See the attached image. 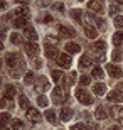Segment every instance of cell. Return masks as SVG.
I'll return each instance as SVG.
<instances>
[{
	"label": "cell",
	"mask_w": 123,
	"mask_h": 130,
	"mask_svg": "<svg viewBox=\"0 0 123 130\" xmlns=\"http://www.w3.org/2000/svg\"><path fill=\"white\" fill-rule=\"evenodd\" d=\"M76 98H78V101L83 103V105H91V103H93V96H91L86 90H81V88L76 90Z\"/></svg>",
	"instance_id": "cell-1"
},
{
	"label": "cell",
	"mask_w": 123,
	"mask_h": 130,
	"mask_svg": "<svg viewBox=\"0 0 123 130\" xmlns=\"http://www.w3.org/2000/svg\"><path fill=\"white\" fill-rule=\"evenodd\" d=\"M66 100H67L66 90L64 88H54V91H52V101L54 103H64Z\"/></svg>",
	"instance_id": "cell-2"
},
{
	"label": "cell",
	"mask_w": 123,
	"mask_h": 130,
	"mask_svg": "<svg viewBox=\"0 0 123 130\" xmlns=\"http://www.w3.org/2000/svg\"><path fill=\"white\" fill-rule=\"evenodd\" d=\"M25 115H27V118L32 122V123H39V122H41V118H42V117H41V113H39L36 108H29V110H25Z\"/></svg>",
	"instance_id": "cell-3"
},
{
	"label": "cell",
	"mask_w": 123,
	"mask_h": 130,
	"mask_svg": "<svg viewBox=\"0 0 123 130\" xmlns=\"http://www.w3.org/2000/svg\"><path fill=\"white\" fill-rule=\"evenodd\" d=\"M108 101H113V103H121L123 101V91L121 90H115V91L108 93Z\"/></svg>",
	"instance_id": "cell-4"
},
{
	"label": "cell",
	"mask_w": 123,
	"mask_h": 130,
	"mask_svg": "<svg viewBox=\"0 0 123 130\" xmlns=\"http://www.w3.org/2000/svg\"><path fill=\"white\" fill-rule=\"evenodd\" d=\"M7 64H9V68L22 66V59H20L17 54H9V56H7Z\"/></svg>",
	"instance_id": "cell-5"
},
{
	"label": "cell",
	"mask_w": 123,
	"mask_h": 130,
	"mask_svg": "<svg viewBox=\"0 0 123 130\" xmlns=\"http://www.w3.org/2000/svg\"><path fill=\"white\" fill-rule=\"evenodd\" d=\"M49 90V81L46 79V78H41V79H37V83H36V91L37 93H44Z\"/></svg>",
	"instance_id": "cell-6"
},
{
	"label": "cell",
	"mask_w": 123,
	"mask_h": 130,
	"mask_svg": "<svg viewBox=\"0 0 123 130\" xmlns=\"http://www.w3.org/2000/svg\"><path fill=\"white\" fill-rule=\"evenodd\" d=\"M24 49H25V54L30 56V58H34V56L39 53V46H37V44H34V42H27L24 46Z\"/></svg>",
	"instance_id": "cell-7"
},
{
	"label": "cell",
	"mask_w": 123,
	"mask_h": 130,
	"mask_svg": "<svg viewBox=\"0 0 123 130\" xmlns=\"http://www.w3.org/2000/svg\"><path fill=\"white\" fill-rule=\"evenodd\" d=\"M57 32L61 34L62 37H74L76 32L71 29V27H66V25H57Z\"/></svg>",
	"instance_id": "cell-8"
},
{
	"label": "cell",
	"mask_w": 123,
	"mask_h": 130,
	"mask_svg": "<svg viewBox=\"0 0 123 130\" xmlns=\"http://www.w3.org/2000/svg\"><path fill=\"white\" fill-rule=\"evenodd\" d=\"M56 63L59 64V66H62V68H67L69 64H71V56L69 54H59L56 58Z\"/></svg>",
	"instance_id": "cell-9"
},
{
	"label": "cell",
	"mask_w": 123,
	"mask_h": 130,
	"mask_svg": "<svg viewBox=\"0 0 123 130\" xmlns=\"http://www.w3.org/2000/svg\"><path fill=\"white\" fill-rule=\"evenodd\" d=\"M24 36H25V39H27L29 42L36 44V41H37V32L34 30V27H27V29L24 30Z\"/></svg>",
	"instance_id": "cell-10"
},
{
	"label": "cell",
	"mask_w": 123,
	"mask_h": 130,
	"mask_svg": "<svg viewBox=\"0 0 123 130\" xmlns=\"http://www.w3.org/2000/svg\"><path fill=\"white\" fill-rule=\"evenodd\" d=\"M91 66H93V59H91L90 56H81V59H79V68L81 69H90Z\"/></svg>",
	"instance_id": "cell-11"
},
{
	"label": "cell",
	"mask_w": 123,
	"mask_h": 130,
	"mask_svg": "<svg viewBox=\"0 0 123 130\" xmlns=\"http://www.w3.org/2000/svg\"><path fill=\"white\" fill-rule=\"evenodd\" d=\"M108 74L113 78H120L121 76V68H118L116 64H108Z\"/></svg>",
	"instance_id": "cell-12"
},
{
	"label": "cell",
	"mask_w": 123,
	"mask_h": 130,
	"mask_svg": "<svg viewBox=\"0 0 123 130\" xmlns=\"http://www.w3.org/2000/svg\"><path fill=\"white\" fill-rule=\"evenodd\" d=\"M111 115H113V118L115 120H118V122H121L123 120V108L121 106H111Z\"/></svg>",
	"instance_id": "cell-13"
},
{
	"label": "cell",
	"mask_w": 123,
	"mask_h": 130,
	"mask_svg": "<svg viewBox=\"0 0 123 130\" xmlns=\"http://www.w3.org/2000/svg\"><path fill=\"white\" fill-rule=\"evenodd\" d=\"M93 93H95L96 96H103L104 93H106V86H104L103 83H96L95 86H93Z\"/></svg>",
	"instance_id": "cell-14"
},
{
	"label": "cell",
	"mask_w": 123,
	"mask_h": 130,
	"mask_svg": "<svg viewBox=\"0 0 123 130\" xmlns=\"http://www.w3.org/2000/svg\"><path fill=\"white\" fill-rule=\"evenodd\" d=\"M104 47H106L104 41H96V42L93 44V51L98 53V54H104Z\"/></svg>",
	"instance_id": "cell-15"
},
{
	"label": "cell",
	"mask_w": 123,
	"mask_h": 130,
	"mask_svg": "<svg viewBox=\"0 0 123 130\" xmlns=\"http://www.w3.org/2000/svg\"><path fill=\"white\" fill-rule=\"evenodd\" d=\"M106 117H108V113H106V110H104L103 106H98L95 110V118L96 120H104Z\"/></svg>",
	"instance_id": "cell-16"
},
{
	"label": "cell",
	"mask_w": 123,
	"mask_h": 130,
	"mask_svg": "<svg viewBox=\"0 0 123 130\" xmlns=\"http://www.w3.org/2000/svg\"><path fill=\"white\" fill-rule=\"evenodd\" d=\"M14 15L19 19V17H27L29 19V9L27 7H19V9H15L14 10Z\"/></svg>",
	"instance_id": "cell-17"
},
{
	"label": "cell",
	"mask_w": 123,
	"mask_h": 130,
	"mask_svg": "<svg viewBox=\"0 0 123 130\" xmlns=\"http://www.w3.org/2000/svg\"><path fill=\"white\" fill-rule=\"evenodd\" d=\"M66 51H67V54H76V53L81 51V47L78 46V44H74V42H67L66 44Z\"/></svg>",
	"instance_id": "cell-18"
},
{
	"label": "cell",
	"mask_w": 123,
	"mask_h": 130,
	"mask_svg": "<svg viewBox=\"0 0 123 130\" xmlns=\"http://www.w3.org/2000/svg\"><path fill=\"white\" fill-rule=\"evenodd\" d=\"M88 9L99 14V12L103 10V4H101V2H90V4H88Z\"/></svg>",
	"instance_id": "cell-19"
},
{
	"label": "cell",
	"mask_w": 123,
	"mask_h": 130,
	"mask_svg": "<svg viewBox=\"0 0 123 130\" xmlns=\"http://www.w3.org/2000/svg\"><path fill=\"white\" fill-rule=\"evenodd\" d=\"M15 88L14 86H5V90H4V96L7 98V100H10V98H14L15 96Z\"/></svg>",
	"instance_id": "cell-20"
},
{
	"label": "cell",
	"mask_w": 123,
	"mask_h": 130,
	"mask_svg": "<svg viewBox=\"0 0 123 130\" xmlns=\"http://www.w3.org/2000/svg\"><path fill=\"white\" fill-rule=\"evenodd\" d=\"M71 117H73V111L69 110V108H62V111H61V120L62 122L71 120Z\"/></svg>",
	"instance_id": "cell-21"
},
{
	"label": "cell",
	"mask_w": 123,
	"mask_h": 130,
	"mask_svg": "<svg viewBox=\"0 0 123 130\" xmlns=\"http://www.w3.org/2000/svg\"><path fill=\"white\" fill-rule=\"evenodd\" d=\"M27 17H19V19H15V22H14V25L15 27H25L27 29L29 25H27Z\"/></svg>",
	"instance_id": "cell-22"
},
{
	"label": "cell",
	"mask_w": 123,
	"mask_h": 130,
	"mask_svg": "<svg viewBox=\"0 0 123 130\" xmlns=\"http://www.w3.org/2000/svg\"><path fill=\"white\" fill-rule=\"evenodd\" d=\"M46 56H47V58H54V56H56V58H57V56H59V53H57L52 46L46 44Z\"/></svg>",
	"instance_id": "cell-23"
},
{
	"label": "cell",
	"mask_w": 123,
	"mask_h": 130,
	"mask_svg": "<svg viewBox=\"0 0 123 130\" xmlns=\"http://www.w3.org/2000/svg\"><path fill=\"white\" fill-rule=\"evenodd\" d=\"M84 32H86V36L90 39H96L98 37V30L95 29V27H84Z\"/></svg>",
	"instance_id": "cell-24"
},
{
	"label": "cell",
	"mask_w": 123,
	"mask_h": 130,
	"mask_svg": "<svg viewBox=\"0 0 123 130\" xmlns=\"http://www.w3.org/2000/svg\"><path fill=\"white\" fill-rule=\"evenodd\" d=\"M51 76H52V79H54V83H62V79H64V74H62L61 71H52Z\"/></svg>",
	"instance_id": "cell-25"
},
{
	"label": "cell",
	"mask_w": 123,
	"mask_h": 130,
	"mask_svg": "<svg viewBox=\"0 0 123 130\" xmlns=\"http://www.w3.org/2000/svg\"><path fill=\"white\" fill-rule=\"evenodd\" d=\"M91 74H93V78H98V79H101V78L104 76V73H103V69H101V68H93Z\"/></svg>",
	"instance_id": "cell-26"
},
{
	"label": "cell",
	"mask_w": 123,
	"mask_h": 130,
	"mask_svg": "<svg viewBox=\"0 0 123 130\" xmlns=\"http://www.w3.org/2000/svg\"><path fill=\"white\" fill-rule=\"evenodd\" d=\"M113 44L115 46H120V44H123V32H116L113 36Z\"/></svg>",
	"instance_id": "cell-27"
},
{
	"label": "cell",
	"mask_w": 123,
	"mask_h": 130,
	"mask_svg": "<svg viewBox=\"0 0 123 130\" xmlns=\"http://www.w3.org/2000/svg\"><path fill=\"white\" fill-rule=\"evenodd\" d=\"M24 122L22 120H14L12 122V130H24Z\"/></svg>",
	"instance_id": "cell-28"
},
{
	"label": "cell",
	"mask_w": 123,
	"mask_h": 130,
	"mask_svg": "<svg viewBox=\"0 0 123 130\" xmlns=\"http://www.w3.org/2000/svg\"><path fill=\"white\" fill-rule=\"evenodd\" d=\"M46 118L49 120V123H56V113L52 110H47L46 111Z\"/></svg>",
	"instance_id": "cell-29"
},
{
	"label": "cell",
	"mask_w": 123,
	"mask_h": 130,
	"mask_svg": "<svg viewBox=\"0 0 123 130\" xmlns=\"http://www.w3.org/2000/svg\"><path fill=\"white\" fill-rule=\"evenodd\" d=\"M71 17H73V19H76V20H79V22H81V20H83V17H84V15H83V12H79V10H71Z\"/></svg>",
	"instance_id": "cell-30"
},
{
	"label": "cell",
	"mask_w": 123,
	"mask_h": 130,
	"mask_svg": "<svg viewBox=\"0 0 123 130\" xmlns=\"http://www.w3.org/2000/svg\"><path fill=\"white\" fill-rule=\"evenodd\" d=\"M20 34H12V36H10V42L12 44H15V46H19L20 42H22V41H20Z\"/></svg>",
	"instance_id": "cell-31"
},
{
	"label": "cell",
	"mask_w": 123,
	"mask_h": 130,
	"mask_svg": "<svg viewBox=\"0 0 123 130\" xmlns=\"http://www.w3.org/2000/svg\"><path fill=\"white\" fill-rule=\"evenodd\" d=\"M19 103H20V108H25V110H29L30 106H29V100L25 96H20L19 98Z\"/></svg>",
	"instance_id": "cell-32"
},
{
	"label": "cell",
	"mask_w": 123,
	"mask_h": 130,
	"mask_svg": "<svg viewBox=\"0 0 123 130\" xmlns=\"http://www.w3.org/2000/svg\"><path fill=\"white\" fill-rule=\"evenodd\" d=\"M37 103H39V106H42V108H46V106H47V98L44 96V95H41V96L37 98Z\"/></svg>",
	"instance_id": "cell-33"
},
{
	"label": "cell",
	"mask_w": 123,
	"mask_h": 130,
	"mask_svg": "<svg viewBox=\"0 0 123 130\" xmlns=\"http://www.w3.org/2000/svg\"><path fill=\"white\" fill-rule=\"evenodd\" d=\"M24 79H25V85H30V83H34V73H30V71H29L27 73V74H25V76H24Z\"/></svg>",
	"instance_id": "cell-34"
},
{
	"label": "cell",
	"mask_w": 123,
	"mask_h": 130,
	"mask_svg": "<svg viewBox=\"0 0 123 130\" xmlns=\"http://www.w3.org/2000/svg\"><path fill=\"white\" fill-rule=\"evenodd\" d=\"M79 83H81V85H83V86H88V85H90V76H86V74H83V76H81L79 78Z\"/></svg>",
	"instance_id": "cell-35"
},
{
	"label": "cell",
	"mask_w": 123,
	"mask_h": 130,
	"mask_svg": "<svg viewBox=\"0 0 123 130\" xmlns=\"http://www.w3.org/2000/svg\"><path fill=\"white\" fill-rule=\"evenodd\" d=\"M0 120H2V125H7V123H9V120H10V115H9V113H2Z\"/></svg>",
	"instance_id": "cell-36"
},
{
	"label": "cell",
	"mask_w": 123,
	"mask_h": 130,
	"mask_svg": "<svg viewBox=\"0 0 123 130\" xmlns=\"http://www.w3.org/2000/svg\"><path fill=\"white\" fill-rule=\"evenodd\" d=\"M115 25L118 29H123V17H115Z\"/></svg>",
	"instance_id": "cell-37"
},
{
	"label": "cell",
	"mask_w": 123,
	"mask_h": 130,
	"mask_svg": "<svg viewBox=\"0 0 123 130\" xmlns=\"http://www.w3.org/2000/svg\"><path fill=\"white\" fill-rule=\"evenodd\" d=\"M108 12H110V14H111V15H113V14H116V12H118V5L111 4V5H110V7H108Z\"/></svg>",
	"instance_id": "cell-38"
},
{
	"label": "cell",
	"mask_w": 123,
	"mask_h": 130,
	"mask_svg": "<svg viewBox=\"0 0 123 130\" xmlns=\"http://www.w3.org/2000/svg\"><path fill=\"white\" fill-rule=\"evenodd\" d=\"M96 24L99 25V29H101V30H104V29H106V22H104L103 19H96Z\"/></svg>",
	"instance_id": "cell-39"
},
{
	"label": "cell",
	"mask_w": 123,
	"mask_h": 130,
	"mask_svg": "<svg viewBox=\"0 0 123 130\" xmlns=\"http://www.w3.org/2000/svg\"><path fill=\"white\" fill-rule=\"evenodd\" d=\"M71 130H88V128H86L83 123H78V125H73V127H71Z\"/></svg>",
	"instance_id": "cell-40"
},
{
	"label": "cell",
	"mask_w": 123,
	"mask_h": 130,
	"mask_svg": "<svg viewBox=\"0 0 123 130\" xmlns=\"http://www.w3.org/2000/svg\"><path fill=\"white\" fill-rule=\"evenodd\" d=\"M111 58H113V61H120V59H121V56H120V51H113Z\"/></svg>",
	"instance_id": "cell-41"
},
{
	"label": "cell",
	"mask_w": 123,
	"mask_h": 130,
	"mask_svg": "<svg viewBox=\"0 0 123 130\" xmlns=\"http://www.w3.org/2000/svg\"><path fill=\"white\" fill-rule=\"evenodd\" d=\"M67 78H69V85H74L76 83V73H69Z\"/></svg>",
	"instance_id": "cell-42"
},
{
	"label": "cell",
	"mask_w": 123,
	"mask_h": 130,
	"mask_svg": "<svg viewBox=\"0 0 123 130\" xmlns=\"http://www.w3.org/2000/svg\"><path fill=\"white\" fill-rule=\"evenodd\" d=\"M47 44H49V46H51V44H57V39L52 37V36H49V37H47Z\"/></svg>",
	"instance_id": "cell-43"
},
{
	"label": "cell",
	"mask_w": 123,
	"mask_h": 130,
	"mask_svg": "<svg viewBox=\"0 0 123 130\" xmlns=\"http://www.w3.org/2000/svg\"><path fill=\"white\" fill-rule=\"evenodd\" d=\"M39 20H41V22H51V20H52V17H51V15H46V17H42V19L39 17Z\"/></svg>",
	"instance_id": "cell-44"
},
{
	"label": "cell",
	"mask_w": 123,
	"mask_h": 130,
	"mask_svg": "<svg viewBox=\"0 0 123 130\" xmlns=\"http://www.w3.org/2000/svg\"><path fill=\"white\" fill-rule=\"evenodd\" d=\"M54 9H57V10H64V5H62V4H54Z\"/></svg>",
	"instance_id": "cell-45"
},
{
	"label": "cell",
	"mask_w": 123,
	"mask_h": 130,
	"mask_svg": "<svg viewBox=\"0 0 123 130\" xmlns=\"http://www.w3.org/2000/svg\"><path fill=\"white\" fill-rule=\"evenodd\" d=\"M5 130H7V128H5Z\"/></svg>",
	"instance_id": "cell-46"
}]
</instances>
